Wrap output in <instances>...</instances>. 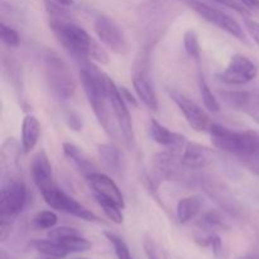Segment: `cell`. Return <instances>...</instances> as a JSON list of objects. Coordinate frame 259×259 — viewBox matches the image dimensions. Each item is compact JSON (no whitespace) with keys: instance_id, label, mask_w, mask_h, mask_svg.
<instances>
[{"instance_id":"1","label":"cell","mask_w":259,"mask_h":259,"mask_svg":"<svg viewBox=\"0 0 259 259\" xmlns=\"http://www.w3.org/2000/svg\"><path fill=\"white\" fill-rule=\"evenodd\" d=\"M80 78L89 104L104 131L113 136L110 119V101H109L106 75L101 72L93 62L81 61Z\"/></svg>"},{"instance_id":"2","label":"cell","mask_w":259,"mask_h":259,"mask_svg":"<svg viewBox=\"0 0 259 259\" xmlns=\"http://www.w3.org/2000/svg\"><path fill=\"white\" fill-rule=\"evenodd\" d=\"M209 132L218 149L234 154L238 159L259 154V132L232 131L218 123H212Z\"/></svg>"},{"instance_id":"3","label":"cell","mask_w":259,"mask_h":259,"mask_svg":"<svg viewBox=\"0 0 259 259\" xmlns=\"http://www.w3.org/2000/svg\"><path fill=\"white\" fill-rule=\"evenodd\" d=\"M43 72L48 88L61 100H67L76 90V81L68 63L55 51L46 50L42 56Z\"/></svg>"},{"instance_id":"4","label":"cell","mask_w":259,"mask_h":259,"mask_svg":"<svg viewBox=\"0 0 259 259\" xmlns=\"http://www.w3.org/2000/svg\"><path fill=\"white\" fill-rule=\"evenodd\" d=\"M186 3L192 10H195V12L202 18V19L211 23L215 27L220 28V29H223L224 32H227L228 34L233 35L234 38L239 39L240 42L248 43L247 34H245L243 28L239 25V23L235 19H233V18L230 17V15H228L227 13L218 9V8L211 7V5L206 4V3L200 2V0H186Z\"/></svg>"},{"instance_id":"5","label":"cell","mask_w":259,"mask_h":259,"mask_svg":"<svg viewBox=\"0 0 259 259\" xmlns=\"http://www.w3.org/2000/svg\"><path fill=\"white\" fill-rule=\"evenodd\" d=\"M186 167L182 164L181 157L172 151L159 152L154 154L151 163V172H149V182L151 186L158 187L163 181H172V180H181L184 175V169Z\"/></svg>"},{"instance_id":"6","label":"cell","mask_w":259,"mask_h":259,"mask_svg":"<svg viewBox=\"0 0 259 259\" xmlns=\"http://www.w3.org/2000/svg\"><path fill=\"white\" fill-rule=\"evenodd\" d=\"M27 202L25 185L18 179H10L0 191V219L13 220L23 211Z\"/></svg>"},{"instance_id":"7","label":"cell","mask_w":259,"mask_h":259,"mask_svg":"<svg viewBox=\"0 0 259 259\" xmlns=\"http://www.w3.org/2000/svg\"><path fill=\"white\" fill-rule=\"evenodd\" d=\"M201 186L205 194L230 217L239 218L243 212V207L237 197L233 195L229 187L220 180L214 177H202Z\"/></svg>"},{"instance_id":"8","label":"cell","mask_w":259,"mask_h":259,"mask_svg":"<svg viewBox=\"0 0 259 259\" xmlns=\"http://www.w3.org/2000/svg\"><path fill=\"white\" fill-rule=\"evenodd\" d=\"M94 28L99 39L108 50L115 55H126L129 52V42L121 28L106 15L96 17Z\"/></svg>"},{"instance_id":"9","label":"cell","mask_w":259,"mask_h":259,"mask_svg":"<svg viewBox=\"0 0 259 259\" xmlns=\"http://www.w3.org/2000/svg\"><path fill=\"white\" fill-rule=\"evenodd\" d=\"M257 75L258 67L252 60L243 55H234L227 68L217 77L227 85H245L254 80Z\"/></svg>"},{"instance_id":"10","label":"cell","mask_w":259,"mask_h":259,"mask_svg":"<svg viewBox=\"0 0 259 259\" xmlns=\"http://www.w3.org/2000/svg\"><path fill=\"white\" fill-rule=\"evenodd\" d=\"M106 83H108V94L109 101H110L111 113H113L114 119L119 126L120 134L123 136L124 142L131 144L134 139L133 125H132V118L129 114L126 103L123 99L120 93V89L115 85L113 80L109 76H106Z\"/></svg>"},{"instance_id":"11","label":"cell","mask_w":259,"mask_h":259,"mask_svg":"<svg viewBox=\"0 0 259 259\" xmlns=\"http://www.w3.org/2000/svg\"><path fill=\"white\" fill-rule=\"evenodd\" d=\"M42 196L43 199H45L46 204L50 207H52V209L66 212V214L73 215V217L86 220V222L101 223L100 218L96 217L94 212H91L90 210L86 209L85 206L78 204L75 199H72V197L68 196L67 194H65L62 190L58 189V186L55 187L53 190H51V191L43 194Z\"/></svg>"},{"instance_id":"12","label":"cell","mask_w":259,"mask_h":259,"mask_svg":"<svg viewBox=\"0 0 259 259\" xmlns=\"http://www.w3.org/2000/svg\"><path fill=\"white\" fill-rule=\"evenodd\" d=\"M169 96L179 106L192 129H195L196 132H204L210 128L211 123L209 120V116L196 103L190 100L186 95L177 90L169 91Z\"/></svg>"},{"instance_id":"13","label":"cell","mask_w":259,"mask_h":259,"mask_svg":"<svg viewBox=\"0 0 259 259\" xmlns=\"http://www.w3.org/2000/svg\"><path fill=\"white\" fill-rule=\"evenodd\" d=\"M223 100L259 124V91H220Z\"/></svg>"},{"instance_id":"14","label":"cell","mask_w":259,"mask_h":259,"mask_svg":"<svg viewBox=\"0 0 259 259\" xmlns=\"http://www.w3.org/2000/svg\"><path fill=\"white\" fill-rule=\"evenodd\" d=\"M30 171H32L33 181L42 195L57 187L55 177H53L52 166H51V162L45 151H40L35 154Z\"/></svg>"},{"instance_id":"15","label":"cell","mask_w":259,"mask_h":259,"mask_svg":"<svg viewBox=\"0 0 259 259\" xmlns=\"http://www.w3.org/2000/svg\"><path fill=\"white\" fill-rule=\"evenodd\" d=\"M215 159V152L211 148L196 142H187L184 147L181 162L186 168L200 169L209 166Z\"/></svg>"},{"instance_id":"16","label":"cell","mask_w":259,"mask_h":259,"mask_svg":"<svg viewBox=\"0 0 259 259\" xmlns=\"http://www.w3.org/2000/svg\"><path fill=\"white\" fill-rule=\"evenodd\" d=\"M86 181H88L89 186L91 187L94 194L111 200L124 209L125 204H124L123 194L110 177L100 174V172H93V174L86 176Z\"/></svg>"},{"instance_id":"17","label":"cell","mask_w":259,"mask_h":259,"mask_svg":"<svg viewBox=\"0 0 259 259\" xmlns=\"http://www.w3.org/2000/svg\"><path fill=\"white\" fill-rule=\"evenodd\" d=\"M133 86L139 100L151 110L158 109V99L148 75L144 71H137L133 75Z\"/></svg>"},{"instance_id":"18","label":"cell","mask_w":259,"mask_h":259,"mask_svg":"<svg viewBox=\"0 0 259 259\" xmlns=\"http://www.w3.org/2000/svg\"><path fill=\"white\" fill-rule=\"evenodd\" d=\"M151 136L156 143L175 149L185 147V142H186L184 136L171 132L168 128L159 124L156 119L151 120Z\"/></svg>"},{"instance_id":"19","label":"cell","mask_w":259,"mask_h":259,"mask_svg":"<svg viewBox=\"0 0 259 259\" xmlns=\"http://www.w3.org/2000/svg\"><path fill=\"white\" fill-rule=\"evenodd\" d=\"M40 133V124L34 115H25L22 123V148L24 153L34 149Z\"/></svg>"},{"instance_id":"20","label":"cell","mask_w":259,"mask_h":259,"mask_svg":"<svg viewBox=\"0 0 259 259\" xmlns=\"http://www.w3.org/2000/svg\"><path fill=\"white\" fill-rule=\"evenodd\" d=\"M202 206V199L199 195L184 197L177 202V219L181 224H187L196 218Z\"/></svg>"},{"instance_id":"21","label":"cell","mask_w":259,"mask_h":259,"mask_svg":"<svg viewBox=\"0 0 259 259\" xmlns=\"http://www.w3.org/2000/svg\"><path fill=\"white\" fill-rule=\"evenodd\" d=\"M30 247L37 250L43 259H63L70 253L60 242L50 239V238L32 240Z\"/></svg>"},{"instance_id":"22","label":"cell","mask_w":259,"mask_h":259,"mask_svg":"<svg viewBox=\"0 0 259 259\" xmlns=\"http://www.w3.org/2000/svg\"><path fill=\"white\" fill-rule=\"evenodd\" d=\"M62 148L65 156L67 157V158H70L71 161L75 163V166L77 167L85 176L93 174V172H96L95 166H94L93 162H91L90 158L86 156L85 152L81 151L77 146H75V144L72 143H68V142H65Z\"/></svg>"},{"instance_id":"23","label":"cell","mask_w":259,"mask_h":259,"mask_svg":"<svg viewBox=\"0 0 259 259\" xmlns=\"http://www.w3.org/2000/svg\"><path fill=\"white\" fill-rule=\"evenodd\" d=\"M98 153L100 156L101 161H103L104 166L109 171L114 172V174H119L121 171L123 156H121V152L116 147L111 146V144H99Z\"/></svg>"},{"instance_id":"24","label":"cell","mask_w":259,"mask_h":259,"mask_svg":"<svg viewBox=\"0 0 259 259\" xmlns=\"http://www.w3.org/2000/svg\"><path fill=\"white\" fill-rule=\"evenodd\" d=\"M95 199L96 201H98L99 206H100L101 210L104 211V214H105L111 222L115 223V224H121V223L124 222L123 212H121L123 207L119 206L116 202L111 201V200L109 199H105V197L103 196H98V195H95Z\"/></svg>"},{"instance_id":"25","label":"cell","mask_w":259,"mask_h":259,"mask_svg":"<svg viewBox=\"0 0 259 259\" xmlns=\"http://www.w3.org/2000/svg\"><path fill=\"white\" fill-rule=\"evenodd\" d=\"M197 82H199L200 95H201L202 101H204L205 108L209 109L210 111H219L220 110L219 101H218V99L215 98V95L212 94V91L210 90L209 85H207L206 80H205L204 75H202L201 71L200 70H199V77H197Z\"/></svg>"},{"instance_id":"26","label":"cell","mask_w":259,"mask_h":259,"mask_svg":"<svg viewBox=\"0 0 259 259\" xmlns=\"http://www.w3.org/2000/svg\"><path fill=\"white\" fill-rule=\"evenodd\" d=\"M199 225L205 230H217V229H228L229 225L227 224V222L224 220L223 215L219 211H211L205 212L204 215L200 219Z\"/></svg>"},{"instance_id":"27","label":"cell","mask_w":259,"mask_h":259,"mask_svg":"<svg viewBox=\"0 0 259 259\" xmlns=\"http://www.w3.org/2000/svg\"><path fill=\"white\" fill-rule=\"evenodd\" d=\"M184 47L187 55H189L191 58H194L197 63H200V58H201V48H200L199 37H197L195 30L189 29L187 32H185Z\"/></svg>"},{"instance_id":"28","label":"cell","mask_w":259,"mask_h":259,"mask_svg":"<svg viewBox=\"0 0 259 259\" xmlns=\"http://www.w3.org/2000/svg\"><path fill=\"white\" fill-rule=\"evenodd\" d=\"M104 235L106 237V239L111 243L114 250H115L116 258L118 259H133L132 257V253L129 250L128 244L125 243V240L121 237H119L118 234H114L111 232H105Z\"/></svg>"},{"instance_id":"29","label":"cell","mask_w":259,"mask_h":259,"mask_svg":"<svg viewBox=\"0 0 259 259\" xmlns=\"http://www.w3.org/2000/svg\"><path fill=\"white\" fill-rule=\"evenodd\" d=\"M61 244L68 250V252H73V253H81V252H86V250L91 249V243L89 242L88 239L81 237L80 234L78 235H73V237L66 238V239L60 240Z\"/></svg>"},{"instance_id":"30","label":"cell","mask_w":259,"mask_h":259,"mask_svg":"<svg viewBox=\"0 0 259 259\" xmlns=\"http://www.w3.org/2000/svg\"><path fill=\"white\" fill-rule=\"evenodd\" d=\"M57 215L53 211H48V210L37 212L33 218V225L37 229H52L57 224Z\"/></svg>"},{"instance_id":"31","label":"cell","mask_w":259,"mask_h":259,"mask_svg":"<svg viewBox=\"0 0 259 259\" xmlns=\"http://www.w3.org/2000/svg\"><path fill=\"white\" fill-rule=\"evenodd\" d=\"M0 38L8 47H18L19 46V35L13 28L8 27L7 24H0Z\"/></svg>"},{"instance_id":"32","label":"cell","mask_w":259,"mask_h":259,"mask_svg":"<svg viewBox=\"0 0 259 259\" xmlns=\"http://www.w3.org/2000/svg\"><path fill=\"white\" fill-rule=\"evenodd\" d=\"M143 248L146 255L148 259H166L164 252H162V249L159 248V245L154 242L152 238L146 237L143 242Z\"/></svg>"},{"instance_id":"33","label":"cell","mask_w":259,"mask_h":259,"mask_svg":"<svg viewBox=\"0 0 259 259\" xmlns=\"http://www.w3.org/2000/svg\"><path fill=\"white\" fill-rule=\"evenodd\" d=\"M78 234H80V233H78L76 229H73V228L60 227V228H52V229H50V232H48L47 235L50 239L60 242V240L66 239V238H70V237H73V235H78Z\"/></svg>"},{"instance_id":"34","label":"cell","mask_w":259,"mask_h":259,"mask_svg":"<svg viewBox=\"0 0 259 259\" xmlns=\"http://www.w3.org/2000/svg\"><path fill=\"white\" fill-rule=\"evenodd\" d=\"M90 58L95 60L96 62L101 63V65H106V63H109V61H110L108 52H106L103 48V46L99 45L96 40H94L93 48H91L90 52Z\"/></svg>"},{"instance_id":"35","label":"cell","mask_w":259,"mask_h":259,"mask_svg":"<svg viewBox=\"0 0 259 259\" xmlns=\"http://www.w3.org/2000/svg\"><path fill=\"white\" fill-rule=\"evenodd\" d=\"M212 2L218 3V4L225 5V7L230 8V9L235 10V12H238L239 14L245 15V17L250 14L249 10H248L247 8H245L244 5L239 2V0H212Z\"/></svg>"},{"instance_id":"36","label":"cell","mask_w":259,"mask_h":259,"mask_svg":"<svg viewBox=\"0 0 259 259\" xmlns=\"http://www.w3.org/2000/svg\"><path fill=\"white\" fill-rule=\"evenodd\" d=\"M210 247L212 248V253H214L215 258L223 259V257H224V247H223V242L220 237L215 233L210 234Z\"/></svg>"},{"instance_id":"37","label":"cell","mask_w":259,"mask_h":259,"mask_svg":"<svg viewBox=\"0 0 259 259\" xmlns=\"http://www.w3.org/2000/svg\"><path fill=\"white\" fill-rule=\"evenodd\" d=\"M240 163L243 164V167L248 169L249 172H252L253 175L259 177V154L253 157H247V158L238 159Z\"/></svg>"},{"instance_id":"38","label":"cell","mask_w":259,"mask_h":259,"mask_svg":"<svg viewBox=\"0 0 259 259\" xmlns=\"http://www.w3.org/2000/svg\"><path fill=\"white\" fill-rule=\"evenodd\" d=\"M244 24L247 30L249 32L250 37L253 38V40L257 43L259 47V23L253 19H249V18H244Z\"/></svg>"},{"instance_id":"39","label":"cell","mask_w":259,"mask_h":259,"mask_svg":"<svg viewBox=\"0 0 259 259\" xmlns=\"http://www.w3.org/2000/svg\"><path fill=\"white\" fill-rule=\"evenodd\" d=\"M13 220L9 219H0V242L4 243L9 238L10 232H12Z\"/></svg>"},{"instance_id":"40","label":"cell","mask_w":259,"mask_h":259,"mask_svg":"<svg viewBox=\"0 0 259 259\" xmlns=\"http://www.w3.org/2000/svg\"><path fill=\"white\" fill-rule=\"evenodd\" d=\"M67 123L70 125V128L73 129V131H80L82 128V120H81L80 116L73 113L67 118Z\"/></svg>"},{"instance_id":"41","label":"cell","mask_w":259,"mask_h":259,"mask_svg":"<svg viewBox=\"0 0 259 259\" xmlns=\"http://www.w3.org/2000/svg\"><path fill=\"white\" fill-rule=\"evenodd\" d=\"M120 93H121V96H123V99L124 100H125V103H128V104H131V105H133V106H138V101H137V99L134 98L133 95H132L131 94V91L128 90V89L126 88H121L120 89Z\"/></svg>"},{"instance_id":"42","label":"cell","mask_w":259,"mask_h":259,"mask_svg":"<svg viewBox=\"0 0 259 259\" xmlns=\"http://www.w3.org/2000/svg\"><path fill=\"white\" fill-rule=\"evenodd\" d=\"M249 12L259 13V0H239Z\"/></svg>"},{"instance_id":"43","label":"cell","mask_w":259,"mask_h":259,"mask_svg":"<svg viewBox=\"0 0 259 259\" xmlns=\"http://www.w3.org/2000/svg\"><path fill=\"white\" fill-rule=\"evenodd\" d=\"M235 259H259V254H255V253H249V254L240 255V257Z\"/></svg>"},{"instance_id":"44","label":"cell","mask_w":259,"mask_h":259,"mask_svg":"<svg viewBox=\"0 0 259 259\" xmlns=\"http://www.w3.org/2000/svg\"><path fill=\"white\" fill-rule=\"evenodd\" d=\"M53 2L58 3V4L63 5V7H71L73 4V0H53Z\"/></svg>"},{"instance_id":"45","label":"cell","mask_w":259,"mask_h":259,"mask_svg":"<svg viewBox=\"0 0 259 259\" xmlns=\"http://www.w3.org/2000/svg\"><path fill=\"white\" fill-rule=\"evenodd\" d=\"M0 259H15V258L13 257V255H10L5 249H2L0 250Z\"/></svg>"},{"instance_id":"46","label":"cell","mask_w":259,"mask_h":259,"mask_svg":"<svg viewBox=\"0 0 259 259\" xmlns=\"http://www.w3.org/2000/svg\"><path fill=\"white\" fill-rule=\"evenodd\" d=\"M164 255H166V259H181V258L176 257V255H171V254H168V253H164Z\"/></svg>"},{"instance_id":"47","label":"cell","mask_w":259,"mask_h":259,"mask_svg":"<svg viewBox=\"0 0 259 259\" xmlns=\"http://www.w3.org/2000/svg\"><path fill=\"white\" fill-rule=\"evenodd\" d=\"M71 259H88V258H83V257H76V258H71Z\"/></svg>"},{"instance_id":"48","label":"cell","mask_w":259,"mask_h":259,"mask_svg":"<svg viewBox=\"0 0 259 259\" xmlns=\"http://www.w3.org/2000/svg\"><path fill=\"white\" fill-rule=\"evenodd\" d=\"M42 259H43V258H42Z\"/></svg>"}]
</instances>
